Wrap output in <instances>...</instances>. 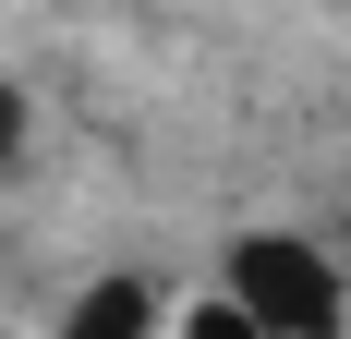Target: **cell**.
I'll list each match as a JSON object with an SVG mask.
<instances>
[{"instance_id":"6da1fadb","label":"cell","mask_w":351,"mask_h":339,"mask_svg":"<svg viewBox=\"0 0 351 339\" xmlns=\"http://www.w3.org/2000/svg\"><path fill=\"white\" fill-rule=\"evenodd\" d=\"M218 303L254 339H339L351 327V267L327 242H303V231H243L218 255Z\"/></svg>"},{"instance_id":"7a4b0ae2","label":"cell","mask_w":351,"mask_h":339,"mask_svg":"<svg viewBox=\"0 0 351 339\" xmlns=\"http://www.w3.org/2000/svg\"><path fill=\"white\" fill-rule=\"evenodd\" d=\"M61 339H158V279H97V291H85V303L61 315Z\"/></svg>"},{"instance_id":"3957f363","label":"cell","mask_w":351,"mask_h":339,"mask_svg":"<svg viewBox=\"0 0 351 339\" xmlns=\"http://www.w3.org/2000/svg\"><path fill=\"white\" fill-rule=\"evenodd\" d=\"M170 339H254V327H243V315H230V303H194V315H182Z\"/></svg>"},{"instance_id":"277c9868","label":"cell","mask_w":351,"mask_h":339,"mask_svg":"<svg viewBox=\"0 0 351 339\" xmlns=\"http://www.w3.org/2000/svg\"><path fill=\"white\" fill-rule=\"evenodd\" d=\"M25 158V85H0V170Z\"/></svg>"}]
</instances>
